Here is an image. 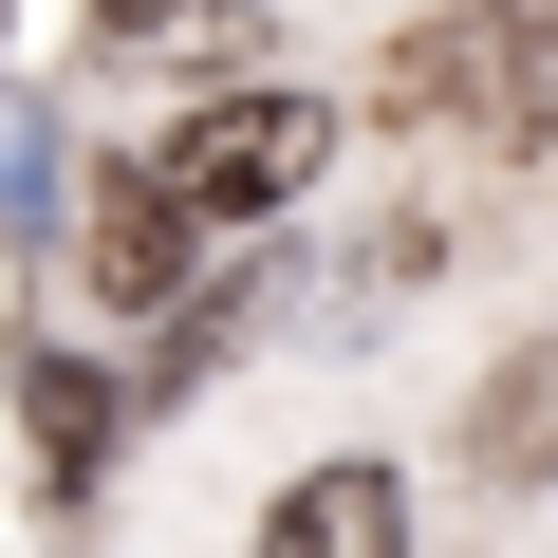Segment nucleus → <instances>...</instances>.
Returning <instances> with one entry per match:
<instances>
[{"label": "nucleus", "instance_id": "nucleus-1", "mask_svg": "<svg viewBox=\"0 0 558 558\" xmlns=\"http://www.w3.org/2000/svg\"><path fill=\"white\" fill-rule=\"evenodd\" d=\"M317 168H336V112H317V94H205V112L149 149V186H168L186 223H279Z\"/></svg>", "mask_w": 558, "mask_h": 558}, {"label": "nucleus", "instance_id": "nucleus-2", "mask_svg": "<svg viewBox=\"0 0 558 558\" xmlns=\"http://www.w3.org/2000/svg\"><path fill=\"white\" fill-rule=\"evenodd\" d=\"M410 112H484L521 168H558V0H502V20H428L391 57Z\"/></svg>", "mask_w": 558, "mask_h": 558}, {"label": "nucleus", "instance_id": "nucleus-3", "mask_svg": "<svg viewBox=\"0 0 558 558\" xmlns=\"http://www.w3.org/2000/svg\"><path fill=\"white\" fill-rule=\"evenodd\" d=\"M260 558H410V484L391 465H299L260 521Z\"/></svg>", "mask_w": 558, "mask_h": 558}, {"label": "nucleus", "instance_id": "nucleus-4", "mask_svg": "<svg viewBox=\"0 0 558 558\" xmlns=\"http://www.w3.org/2000/svg\"><path fill=\"white\" fill-rule=\"evenodd\" d=\"M465 465H484V484H558V336H521V354L465 391Z\"/></svg>", "mask_w": 558, "mask_h": 558}, {"label": "nucleus", "instance_id": "nucleus-5", "mask_svg": "<svg viewBox=\"0 0 558 558\" xmlns=\"http://www.w3.org/2000/svg\"><path fill=\"white\" fill-rule=\"evenodd\" d=\"M186 242H205V223H186V205H168L149 168H131V186L94 205V279H112V299H168V279H186Z\"/></svg>", "mask_w": 558, "mask_h": 558}, {"label": "nucleus", "instance_id": "nucleus-6", "mask_svg": "<svg viewBox=\"0 0 558 558\" xmlns=\"http://www.w3.org/2000/svg\"><path fill=\"white\" fill-rule=\"evenodd\" d=\"M94 57H242V0H94Z\"/></svg>", "mask_w": 558, "mask_h": 558}, {"label": "nucleus", "instance_id": "nucleus-7", "mask_svg": "<svg viewBox=\"0 0 558 558\" xmlns=\"http://www.w3.org/2000/svg\"><path fill=\"white\" fill-rule=\"evenodd\" d=\"M20 410H38V447H57V465H94V428H112V391H94V373H57V354L20 373Z\"/></svg>", "mask_w": 558, "mask_h": 558}]
</instances>
